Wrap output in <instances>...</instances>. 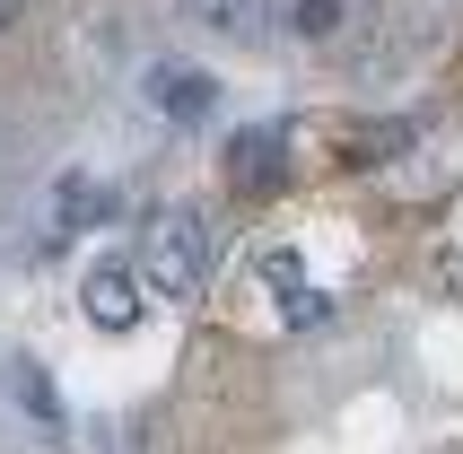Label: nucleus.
Wrapping results in <instances>:
<instances>
[{"instance_id": "nucleus-3", "label": "nucleus", "mask_w": 463, "mask_h": 454, "mask_svg": "<svg viewBox=\"0 0 463 454\" xmlns=\"http://www.w3.org/2000/svg\"><path fill=\"white\" fill-rule=\"evenodd\" d=\"M140 288H149V279L131 271V262H97L88 288H79V306H88L97 332H123V324H140Z\"/></svg>"}, {"instance_id": "nucleus-5", "label": "nucleus", "mask_w": 463, "mask_h": 454, "mask_svg": "<svg viewBox=\"0 0 463 454\" xmlns=\"http://www.w3.org/2000/svg\"><path fill=\"white\" fill-rule=\"evenodd\" d=\"M149 105L166 114V123H202L210 105H219V88H210L202 71H184V61H157L149 71Z\"/></svg>"}, {"instance_id": "nucleus-6", "label": "nucleus", "mask_w": 463, "mask_h": 454, "mask_svg": "<svg viewBox=\"0 0 463 454\" xmlns=\"http://www.w3.org/2000/svg\"><path fill=\"white\" fill-rule=\"evenodd\" d=\"M105 219V184L71 175V184H52V236H71V227H97Z\"/></svg>"}, {"instance_id": "nucleus-9", "label": "nucleus", "mask_w": 463, "mask_h": 454, "mask_svg": "<svg viewBox=\"0 0 463 454\" xmlns=\"http://www.w3.org/2000/svg\"><path fill=\"white\" fill-rule=\"evenodd\" d=\"M341 26V0H298V35H333Z\"/></svg>"}, {"instance_id": "nucleus-10", "label": "nucleus", "mask_w": 463, "mask_h": 454, "mask_svg": "<svg viewBox=\"0 0 463 454\" xmlns=\"http://www.w3.org/2000/svg\"><path fill=\"white\" fill-rule=\"evenodd\" d=\"M18 9H26V0H0V26H18Z\"/></svg>"}, {"instance_id": "nucleus-1", "label": "nucleus", "mask_w": 463, "mask_h": 454, "mask_svg": "<svg viewBox=\"0 0 463 454\" xmlns=\"http://www.w3.org/2000/svg\"><path fill=\"white\" fill-rule=\"evenodd\" d=\"M210 271V236L193 210H166V219H149V245H140V279H149L157 298H193Z\"/></svg>"}, {"instance_id": "nucleus-4", "label": "nucleus", "mask_w": 463, "mask_h": 454, "mask_svg": "<svg viewBox=\"0 0 463 454\" xmlns=\"http://www.w3.org/2000/svg\"><path fill=\"white\" fill-rule=\"evenodd\" d=\"M280 166H288V140H280V131H236V140H228V184H236V193H271V184H280Z\"/></svg>"}, {"instance_id": "nucleus-7", "label": "nucleus", "mask_w": 463, "mask_h": 454, "mask_svg": "<svg viewBox=\"0 0 463 454\" xmlns=\"http://www.w3.org/2000/svg\"><path fill=\"white\" fill-rule=\"evenodd\" d=\"M9 393H18L44 429H61V402H52V384H44V367H35V358H18V367H9Z\"/></svg>"}, {"instance_id": "nucleus-8", "label": "nucleus", "mask_w": 463, "mask_h": 454, "mask_svg": "<svg viewBox=\"0 0 463 454\" xmlns=\"http://www.w3.org/2000/svg\"><path fill=\"white\" fill-rule=\"evenodd\" d=\"M202 18L219 26V35H254V26H262V0H202Z\"/></svg>"}, {"instance_id": "nucleus-2", "label": "nucleus", "mask_w": 463, "mask_h": 454, "mask_svg": "<svg viewBox=\"0 0 463 454\" xmlns=\"http://www.w3.org/2000/svg\"><path fill=\"white\" fill-rule=\"evenodd\" d=\"M254 279L271 288V298H280V315H288V324H324V315H333V298H324V288L307 279V262H298L288 245H271V253H262V262H254Z\"/></svg>"}]
</instances>
